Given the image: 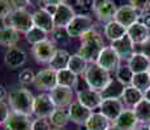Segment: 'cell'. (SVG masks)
I'll list each match as a JSON object with an SVG mask.
<instances>
[{
	"label": "cell",
	"mask_w": 150,
	"mask_h": 130,
	"mask_svg": "<svg viewBox=\"0 0 150 130\" xmlns=\"http://www.w3.org/2000/svg\"><path fill=\"white\" fill-rule=\"evenodd\" d=\"M94 12H96L99 21L110 22L115 18V14L117 12V7L112 0H100V1L97 3Z\"/></svg>",
	"instance_id": "obj_16"
},
{
	"label": "cell",
	"mask_w": 150,
	"mask_h": 130,
	"mask_svg": "<svg viewBox=\"0 0 150 130\" xmlns=\"http://www.w3.org/2000/svg\"><path fill=\"white\" fill-rule=\"evenodd\" d=\"M149 129H150V125H149Z\"/></svg>",
	"instance_id": "obj_54"
},
{
	"label": "cell",
	"mask_w": 150,
	"mask_h": 130,
	"mask_svg": "<svg viewBox=\"0 0 150 130\" xmlns=\"http://www.w3.org/2000/svg\"><path fill=\"white\" fill-rule=\"evenodd\" d=\"M129 4L138 13H145L150 9V0H129Z\"/></svg>",
	"instance_id": "obj_38"
},
{
	"label": "cell",
	"mask_w": 150,
	"mask_h": 130,
	"mask_svg": "<svg viewBox=\"0 0 150 130\" xmlns=\"http://www.w3.org/2000/svg\"><path fill=\"white\" fill-rule=\"evenodd\" d=\"M123 102L129 107H134L136 104H138L141 100L144 99V92L140 91L138 89L133 87V86H125L124 89V92L122 95Z\"/></svg>",
	"instance_id": "obj_30"
},
{
	"label": "cell",
	"mask_w": 150,
	"mask_h": 130,
	"mask_svg": "<svg viewBox=\"0 0 150 130\" xmlns=\"http://www.w3.org/2000/svg\"><path fill=\"white\" fill-rule=\"evenodd\" d=\"M125 34H127V27H124L122 24H119L115 20L107 22L105 26V37L111 42H115V40L123 38Z\"/></svg>",
	"instance_id": "obj_26"
},
{
	"label": "cell",
	"mask_w": 150,
	"mask_h": 130,
	"mask_svg": "<svg viewBox=\"0 0 150 130\" xmlns=\"http://www.w3.org/2000/svg\"><path fill=\"white\" fill-rule=\"evenodd\" d=\"M33 130H51L47 118H37L33 122Z\"/></svg>",
	"instance_id": "obj_43"
},
{
	"label": "cell",
	"mask_w": 150,
	"mask_h": 130,
	"mask_svg": "<svg viewBox=\"0 0 150 130\" xmlns=\"http://www.w3.org/2000/svg\"><path fill=\"white\" fill-rule=\"evenodd\" d=\"M133 112L140 124L150 125V102H148L145 98L133 107Z\"/></svg>",
	"instance_id": "obj_29"
},
{
	"label": "cell",
	"mask_w": 150,
	"mask_h": 130,
	"mask_svg": "<svg viewBox=\"0 0 150 130\" xmlns=\"http://www.w3.org/2000/svg\"><path fill=\"white\" fill-rule=\"evenodd\" d=\"M76 12L72 8V5H68L67 3L60 4L56 7L54 14V24L55 27H60V29H67V26L71 24V21L74 18Z\"/></svg>",
	"instance_id": "obj_11"
},
{
	"label": "cell",
	"mask_w": 150,
	"mask_h": 130,
	"mask_svg": "<svg viewBox=\"0 0 150 130\" xmlns=\"http://www.w3.org/2000/svg\"><path fill=\"white\" fill-rule=\"evenodd\" d=\"M127 34H128V37L132 39V42L134 44H142L150 37V30L145 25H142L141 22L137 21L136 24H133L127 29Z\"/></svg>",
	"instance_id": "obj_22"
},
{
	"label": "cell",
	"mask_w": 150,
	"mask_h": 130,
	"mask_svg": "<svg viewBox=\"0 0 150 130\" xmlns=\"http://www.w3.org/2000/svg\"><path fill=\"white\" fill-rule=\"evenodd\" d=\"M56 109L50 94H41L34 99V115L38 118H50Z\"/></svg>",
	"instance_id": "obj_8"
},
{
	"label": "cell",
	"mask_w": 150,
	"mask_h": 130,
	"mask_svg": "<svg viewBox=\"0 0 150 130\" xmlns=\"http://www.w3.org/2000/svg\"><path fill=\"white\" fill-rule=\"evenodd\" d=\"M134 73L131 70L129 66H120L116 72H115V78L123 83L124 86H131L132 81H133Z\"/></svg>",
	"instance_id": "obj_36"
},
{
	"label": "cell",
	"mask_w": 150,
	"mask_h": 130,
	"mask_svg": "<svg viewBox=\"0 0 150 130\" xmlns=\"http://www.w3.org/2000/svg\"><path fill=\"white\" fill-rule=\"evenodd\" d=\"M138 22H141L142 25H145L146 27L150 30V13L145 12V13H140V17H138Z\"/></svg>",
	"instance_id": "obj_45"
},
{
	"label": "cell",
	"mask_w": 150,
	"mask_h": 130,
	"mask_svg": "<svg viewBox=\"0 0 150 130\" xmlns=\"http://www.w3.org/2000/svg\"><path fill=\"white\" fill-rule=\"evenodd\" d=\"M34 99L35 96L26 89H17L8 95L12 112L26 115V116H31L34 113Z\"/></svg>",
	"instance_id": "obj_2"
},
{
	"label": "cell",
	"mask_w": 150,
	"mask_h": 130,
	"mask_svg": "<svg viewBox=\"0 0 150 130\" xmlns=\"http://www.w3.org/2000/svg\"><path fill=\"white\" fill-rule=\"evenodd\" d=\"M18 34H20L18 31L14 30L11 26H3V27H0V44L8 48L16 46V43L20 39Z\"/></svg>",
	"instance_id": "obj_27"
},
{
	"label": "cell",
	"mask_w": 150,
	"mask_h": 130,
	"mask_svg": "<svg viewBox=\"0 0 150 130\" xmlns=\"http://www.w3.org/2000/svg\"><path fill=\"white\" fill-rule=\"evenodd\" d=\"M144 98H145V99L148 100V102H150V89L145 92V94H144Z\"/></svg>",
	"instance_id": "obj_50"
},
{
	"label": "cell",
	"mask_w": 150,
	"mask_h": 130,
	"mask_svg": "<svg viewBox=\"0 0 150 130\" xmlns=\"http://www.w3.org/2000/svg\"><path fill=\"white\" fill-rule=\"evenodd\" d=\"M111 47L117 52L120 59H124V60H129L134 53V43L128 37V34H125L123 38L112 42Z\"/></svg>",
	"instance_id": "obj_21"
},
{
	"label": "cell",
	"mask_w": 150,
	"mask_h": 130,
	"mask_svg": "<svg viewBox=\"0 0 150 130\" xmlns=\"http://www.w3.org/2000/svg\"><path fill=\"white\" fill-rule=\"evenodd\" d=\"M11 4L13 9H26L30 3L29 0H11Z\"/></svg>",
	"instance_id": "obj_44"
},
{
	"label": "cell",
	"mask_w": 150,
	"mask_h": 130,
	"mask_svg": "<svg viewBox=\"0 0 150 130\" xmlns=\"http://www.w3.org/2000/svg\"><path fill=\"white\" fill-rule=\"evenodd\" d=\"M89 63L86 61L83 57H81L79 53L76 55H71V59H69L68 63V69L72 70L73 73H76L77 76L79 74H85L86 69H88Z\"/></svg>",
	"instance_id": "obj_32"
},
{
	"label": "cell",
	"mask_w": 150,
	"mask_h": 130,
	"mask_svg": "<svg viewBox=\"0 0 150 130\" xmlns=\"http://www.w3.org/2000/svg\"><path fill=\"white\" fill-rule=\"evenodd\" d=\"M138 17H140V13L129 4V5H123V7L117 8V12L115 14L114 20L117 21L119 24H122L124 27L128 29L129 26H132L138 21Z\"/></svg>",
	"instance_id": "obj_14"
},
{
	"label": "cell",
	"mask_w": 150,
	"mask_h": 130,
	"mask_svg": "<svg viewBox=\"0 0 150 130\" xmlns=\"http://www.w3.org/2000/svg\"><path fill=\"white\" fill-rule=\"evenodd\" d=\"M103 48H105V43L100 34L91 29L81 37V46L77 53L88 63H96Z\"/></svg>",
	"instance_id": "obj_1"
},
{
	"label": "cell",
	"mask_w": 150,
	"mask_h": 130,
	"mask_svg": "<svg viewBox=\"0 0 150 130\" xmlns=\"http://www.w3.org/2000/svg\"><path fill=\"white\" fill-rule=\"evenodd\" d=\"M77 102L93 111V109H97L100 107V104L103 102V98L99 91H94L89 89V90H82L77 92Z\"/></svg>",
	"instance_id": "obj_15"
},
{
	"label": "cell",
	"mask_w": 150,
	"mask_h": 130,
	"mask_svg": "<svg viewBox=\"0 0 150 130\" xmlns=\"http://www.w3.org/2000/svg\"><path fill=\"white\" fill-rule=\"evenodd\" d=\"M26 60H28V56L25 53V51L16 47V46L8 48V51L5 52V56H4L5 65L11 69H17L20 66H22L26 63Z\"/></svg>",
	"instance_id": "obj_17"
},
{
	"label": "cell",
	"mask_w": 150,
	"mask_h": 130,
	"mask_svg": "<svg viewBox=\"0 0 150 130\" xmlns=\"http://www.w3.org/2000/svg\"><path fill=\"white\" fill-rule=\"evenodd\" d=\"M50 96L52 99L56 108H65L69 107L73 98V91L69 87H63V86H56L54 90L50 91Z\"/></svg>",
	"instance_id": "obj_18"
},
{
	"label": "cell",
	"mask_w": 150,
	"mask_h": 130,
	"mask_svg": "<svg viewBox=\"0 0 150 130\" xmlns=\"http://www.w3.org/2000/svg\"><path fill=\"white\" fill-rule=\"evenodd\" d=\"M120 60L122 59L117 55V52L111 46H108V47H105L102 50L96 63L107 72H116L120 68Z\"/></svg>",
	"instance_id": "obj_6"
},
{
	"label": "cell",
	"mask_w": 150,
	"mask_h": 130,
	"mask_svg": "<svg viewBox=\"0 0 150 130\" xmlns=\"http://www.w3.org/2000/svg\"><path fill=\"white\" fill-rule=\"evenodd\" d=\"M9 107L5 102H0V125H4L7 118L9 117Z\"/></svg>",
	"instance_id": "obj_42"
},
{
	"label": "cell",
	"mask_w": 150,
	"mask_h": 130,
	"mask_svg": "<svg viewBox=\"0 0 150 130\" xmlns=\"http://www.w3.org/2000/svg\"><path fill=\"white\" fill-rule=\"evenodd\" d=\"M93 111L86 107H83L81 103L79 102H72L68 107V115L69 120L72 122L77 124V125H85L86 121L89 120V117L91 116Z\"/></svg>",
	"instance_id": "obj_13"
},
{
	"label": "cell",
	"mask_w": 150,
	"mask_h": 130,
	"mask_svg": "<svg viewBox=\"0 0 150 130\" xmlns=\"http://www.w3.org/2000/svg\"><path fill=\"white\" fill-rule=\"evenodd\" d=\"M52 130H60V129H52Z\"/></svg>",
	"instance_id": "obj_53"
},
{
	"label": "cell",
	"mask_w": 150,
	"mask_h": 130,
	"mask_svg": "<svg viewBox=\"0 0 150 130\" xmlns=\"http://www.w3.org/2000/svg\"><path fill=\"white\" fill-rule=\"evenodd\" d=\"M91 29H93V20L86 14L79 13L67 26V33L71 38H81L86 31L91 30Z\"/></svg>",
	"instance_id": "obj_5"
},
{
	"label": "cell",
	"mask_w": 150,
	"mask_h": 130,
	"mask_svg": "<svg viewBox=\"0 0 150 130\" xmlns=\"http://www.w3.org/2000/svg\"><path fill=\"white\" fill-rule=\"evenodd\" d=\"M134 130H150V129H149V125H141V126H138V128H136Z\"/></svg>",
	"instance_id": "obj_49"
},
{
	"label": "cell",
	"mask_w": 150,
	"mask_h": 130,
	"mask_svg": "<svg viewBox=\"0 0 150 130\" xmlns=\"http://www.w3.org/2000/svg\"><path fill=\"white\" fill-rule=\"evenodd\" d=\"M52 39L54 42L59 43V44H65L69 42L71 37L67 33V29H60V27H55V30L52 31Z\"/></svg>",
	"instance_id": "obj_37"
},
{
	"label": "cell",
	"mask_w": 150,
	"mask_h": 130,
	"mask_svg": "<svg viewBox=\"0 0 150 130\" xmlns=\"http://www.w3.org/2000/svg\"><path fill=\"white\" fill-rule=\"evenodd\" d=\"M132 86L138 89L140 91H142L144 94H145V92L150 89V76H149L148 72L134 74L133 81H132Z\"/></svg>",
	"instance_id": "obj_35"
},
{
	"label": "cell",
	"mask_w": 150,
	"mask_h": 130,
	"mask_svg": "<svg viewBox=\"0 0 150 130\" xmlns=\"http://www.w3.org/2000/svg\"><path fill=\"white\" fill-rule=\"evenodd\" d=\"M148 73H149V76H150V68H149V70H148Z\"/></svg>",
	"instance_id": "obj_52"
},
{
	"label": "cell",
	"mask_w": 150,
	"mask_h": 130,
	"mask_svg": "<svg viewBox=\"0 0 150 130\" xmlns=\"http://www.w3.org/2000/svg\"><path fill=\"white\" fill-rule=\"evenodd\" d=\"M45 5H60L64 4L65 0H41Z\"/></svg>",
	"instance_id": "obj_47"
},
{
	"label": "cell",
	"mask_w": 150,
	"mask_h": 130,
	"mask_svg": "<svg viewBox=\"0 0 150 130\" xmlns=\"http://www.w3.org/2000/svg\"><path fill=\"white\" fill-rule=\"evenodd\" d=\"M141 52H142L146 57L150 59V37L146 39V42H144L142 44H141Z\"/></svg>",
	"instance_id": "obj_46"
},
{
	"label": "cell",
	"mask_w": 150,
	"mask_h": 130,
	"mask_svg": "<svg viewBox=\"0 0 150 130\" xmlns=\"http://www.w3.org/2000/svg\"><path fill=\"white\" fill-rule=\"evenodd\" d=\"M29 3H30V5H37L39 4V3H42L41 0H29Z\"/></svg>",
	"instance_id": "obj_51"
},
{
	"label": "cell",
	"mask_w": 150,
	"mask_h": 130,
	"mask_svg": "<svg viewBox=\"0 0 150 130\" xmlns=\"http://www.w3.org/2000/svg\"><path fill=\"white\" fill-rule=\"evenodd\" d=\"M69 59H71V55H69L65 50H57L56 55L54 56V59L50 61V69H52L55 72L67 69Z\"/></svg>",
	"instance_id": "obj_31"
},
{
	"label": "cell",
	"mask_w": 150,
	"mask_h": 130,
	"mask_svg": "<svg viewBox=\"0 0 150 130\" xmlns=\"http://www.w3.org/2000/svg\"><path fill=\"white\" fill-rule=\"evenodd\" d=\"M33 22L34 26L45 30L46 33H52L55 30V24H54V16L50 14L45 8L35 11L33 13Z\"/></svg>",
	"instance_id": "obj_20"
},
{
	"label": "cell",
	"mask_w": 150,
	"mask_h": 130,
	"mask_svg": "<svg viewBox=\"0 0 150 130\" xmlns=\"http://www.w3.org/2000/svg\"><path fill=\"white\" fill-rule=\"evenodd\" d=\"M111 121L105 117L102 113H91L89 120L85 124V130H110L111 129Z\"/></svg>",
	"instance_id": "obj_24"
},
{
	"label": "cell",
	"mask_w": 150,
	"mask_h": 130,
	"mask_svg": "<svg viewBox=\"0 0 150 130\" xmlns=\"http://www.w3.org/2000/svg\"><path fill=\"white\" fill-rule=\"evenodd\" d=\"M7 96H8V92H7V90H5V87L0 85V102H4V99Z\"/></svg>",
	"instance_id": "obj_48"
},
{
	"label": "cell",
	"mask_w": 150,
	"mask_h": 130,
	"mask_svg": "<svg viewBox=\"0 0 150 130\" xmlns=\"http://www.w3.org/2000/svg\"><path fill=\"white\" fill-rule=\"evenodd\" d=\"M57 48L56 46L54 44V42L51 40H43V42L38 43L33 47V56L35 59L37 63H42V64H46L54 59V56L56 55Z\"/></svg>",
	"instance_id": "obj_7"
},
{
	"label": "cell",
	"mask_w": 150,
	"mask_h": 130,
	"mask_svg": "<svg viewBox=\"0 0 150 130\" xmlns=\"http://www.w3.org/2000/svg\"><path fill=\"white\" fill-rule=\"evenodd\" d=\"M33 122L34 121H31L30 116L11 112L4 126L5 130H33Z\"/></svg>",
	"instance_id": "obj_10"
},
{
	"label": "cell",
	"mask_w": 150,
	"mask_h": 130,
	"mask_svg": "<svg viewBox=\"0 0 150 130\" xmlns=\"http://www.w3.org/2000/svg\"><path fill=\"white\" fill-rule=\"evenodd\" d=\"M124 89H125V86L120 81H117L116 78H114L107 85V87L103 91H100V95H102L103 99H122Z\"/></svg>",
	"instance_id": "obj_25"
},
{
	"label": "cell",
	"mask_w": 150,
	"mask_h": 130,
	"mask_svg": "<svg viewBox=\"0 0 150 130\" xmlns=\"http://www.w3.org/2000/svg\"><path fill=\"white\" fill-rule=\"evenodd\" d=\"M76 5L80 8L81 11H94L96 9L97 1L96 0H76Z\"/></svg>",
	"instance_id": "obj_41"
},
{
	"label": "cell",
	"mask_w": 150,
	"mask_h": 130,
	"mask_svg": "<svg viewBox=\"0 0 150 130\" xmlns=\"http://www.w3.org/2000/svg\"><path fill=\"white\" fill-rule=\"evenodd\" d=\"M34 78L35 74L31 69H24L21 70V73L18 74V81L22 85H29V83H34Z\"/></svg>",
	"instance_id": "obj_39"
},
{
	"label": "cell",
	"mask_w": 150,
	"mask_h": 130,
	"mask_svg": "<svg viewBox=\"0 0 150 130\" xmlns=\"http://www.w3.org/2000/svg\"><path fill=\"white\" fill-rule=\"evenodd\" d=\"M83 76H85V81L88 83L89 89L94 91H99V92L105 90L112 79L110 77V72L100 68L97 63H91L88 66Z\"/></svg>",
	"instance_id": "obj_3"
},
{
	"label": "cell",
	"mask_w": 150,
	"mask_h": 130,
	"mask_svg": "<svg viewBox=\"0 0 150 130\" xmlns=\"http://www.w3.org/2000/svg\"><path fill=\"white\" fill-rule=\"evenodd\" d=\"M128 66L134 74L145 73L150 68V59L146 57L142 52H134L133 56L128 60Z\"/></svg>",
	"instance_id": "obj_23"
},
{
	"label": "cell",
	"mask_w": 150,
	"mask_h": 130,
	"mask_svg": "<svg viewBox=\"0 0 150 130\" xmlns=\"http://www.w3.org/2000/svg\"><path fill=\"white\" fill-rule=\"evenodd\" d=\"M99 109H100V113H102L103 116L107 117L110 121L114 122V121L122 115V112L124 111L123 100H120V99H103Z\"/></svg>",
	"instance_id": "obj_12"
},
{
	"label": "cell",
	"mask_w": 150,
	"mask_h": 130,
	"mask_svg": "<svg viewBox=\"0 0 150 130\" xmlns=\"http://www.w3.org/2000/svg\"><path fill=\"white\" fill-rule=\"evenodd\" d=\"M3 22L4 26H11L18 33L24 34H26L34 26L33 14H30L26 9H13Z\"/></svg>",
	"instance_id": "obj_4"
},
{
	"label": "cell",
	"mask_w": 150,
	"mask_h": 130,
	"mask_svg": "<svg viewBox=\"0 0 150 130\" xmlns=\"http://www.w3.org/2000/svg\"><path fill=\"white\" fill-rule=\"evenodd\" d=\"M68 121H71L69 120V115L68 111H65L64 108H56L54 111V113L50 116V124L54 125L56 129L64 128L68 124Z\"/></svg>",
	"instance_id": "obj_33"
},
{
	"label": "cell",
	"mask_w": 150,
	"mask_h": 130,
	"mask_svg": "<svg viewBox=\"0 0 150 130\" xmlns=\"http://www.w3.org/2000/svg\"><path fill=\"white\" fill-rule=\"evenodd\" d=\"M12 11L13 8L11 4V0H0V20L1 21H4Z\"/></svg>",
	"instance_id": "obj_40"
},
{
	"label": "cell",
	"mask_w": 150,
	"mask_h": 130,
	"mask_svg": "<svg viewBox=\"0 0 150 130\" xmlns=\"http://www.w3.org/2000/svg\"><path fill=\"white\" fill-rule=\"evenodd\" d=\"M34 86L38 90L43 91H51L57 86V76L56 72L52 69H43L38 72L34 78Z\"/></svg>",
	"instance_id": "obj_9"
},
{
	"label": "cell",
	"mask_w": 150,
	"mask_h": 130,
	"mask_svg": "<svg viewBox=\"0 0 150 130\" xmlns=\"http://www.w3.org/2000/svg\"><path fill=\"white\" fill-rule=\"evenodd\" d=\"M138 120L134 115L133 109H124L119 117L114 121L115 130H134L137 128Z\"/></svg>",
	"instance_id": "obj_19"
},
{
	"label": "cell",
	"mask_w": 150,
	"mask_h": 130,
	"mask_svg": "<svg viewBox=\"0 0 150 130\" xmlns=\"http://www.w3.org/2000/svg\"><path fill=\"white\" fill-rule=\"evenodd\" d=\"M47 34L48 33H46L42 29L37 27V26H33V27L25 34V38H26L28 43L35 46V44H38V43L43 42V40H47Z\"/></svg>",
	"instance_id": "obj_34"
},
{
	"label": "cell",
	"mask_w": 150,
	"mask_h": 130,
	"mask_svg": "<svg viewBox=\"0 0 150 130\" xmlns=\"http://www.w3.org/2000/svg\"><path fill=\"white\" fill-rule=\"evenodd\" d=\"M56 76H57V86L73 89V87H76L77 83H79L77 74L73 73L72 70H69L68 68L56 72Z\"/></svg>",
	"instance_id": "obj_28"
}]
</instances>
